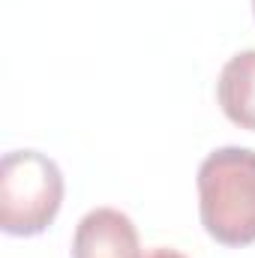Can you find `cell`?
Masks as SVG:
<instances>
[{
	"instance_id": "1",
	"label": "cell",
	"mask_w": 255,
	"mask_h": 258,
	"mask_svg": "<svg viewBox=\"0 0 255 258\" xmlns=\"http://www.w3.org/2000/svg\"><path fill=\"white\" fill-rule=\"evenodd\" d=\"M198 213L216 243H255V150L219 147L198 165Z\"/></svg>"
},
{
	"instance_id": "2",
	"label": "cell",
	"mask_w": 255,
	"mask_h": 258,
	"mask_svg": "<svg viewBox=\"0 0 255 258\" xmlns=\"http://www.w3.org/2000/svg\"><path fill=\"white\" fill-rule=\"evenodd\" d=\"M63 204V174L39 150H9L0 162V228L12 237L42 234Z\"/></svg>"
},
{
	"instance_id": "3",
	"label": "cell",
	"mask_w": 255,
	"mask_h": 258,
	"mask_svg": "<svg viewBox=\"0 0 255 258\" xmlns=\"http://www.w3.org/2000/svg\"><path fill=\"white\" fill-rule=\"evenodd\" d=\"M72 258H144L138 231L126 213L114 207L90 210L72 237Z\"/></svg>"
},
{
	"instance_id": "4",
	"label": "cell",
	"mask_w": 255,
	"mask_h": 258,
	"mask_svg": "<svg viewBox=\"0 0 255 258\" xmlns=\"http://www.w3.org/2000/svg\"><path fill=\"white\" fill-rule=\"evenodd\" d=\"M216 96L234 126L255 132V51H240L222 66Z\"/></svg>"
},
{
	"instance_id": "5",
	"label": "cell",
	"mask_w": 255,
	"mask_h": 258,
	"mask_svg": "<svg viewBox=\"0 0 255 258\" xmlns=\"http://www.w3.org/2000/svg\"><path fill=\"white\" fill-rule=\"evenodd\" d=\"M144 258H186V255H180L177 249H165V246H156V249H150Z\"/></svg>"
},
{
	"instance_id": "6",
	"label": "cell",
	"mask_w": 255,
	"mask_h": 258,
	"mask_svg": "<svg viewBox=\"0 0 255 258\" xmlns=\"http://www.w3.org/2000/svg\"><path fill=\"white\" fill-rule=\"evenodd\" d=\"M252 12H255V0H252Z\"/></svg>"
}]
</instances>
